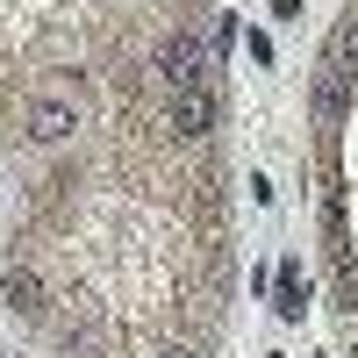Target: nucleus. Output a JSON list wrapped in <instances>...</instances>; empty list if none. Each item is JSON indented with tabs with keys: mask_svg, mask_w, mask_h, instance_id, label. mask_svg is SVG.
Masks as SVG:
<instances>
[{
	"mask_svg": "<svg viewBox=\"0 0 358 358\" xmlns=\"http://www.w3.org/2000/svg\"><path fill=\"white\" fill-rule=\"evenodd\" d=\"M201 72H208V50H201V36L172 29V36L158 43V79H172L179 94H187V86H201Z\"/></svg>",
	"mask_w": 358,
	"mask_h": 358,
	"instance_id": "f257e3e1",
	"label": "nucleus"
},
{
	"mask_svg": "<svg viewBox=\"0 0 358 358\" xmlns=\"http://www.w3.org/2000/svg\"><path fill=\"white\" fill-rule=\"evenodd\" d=\"M22 129H29V143H65V136L79 129V115H72L65 94H36L29 115H22Z\"/></svg>",
	"mask_w": 358,
	"mask_h": 358,
	"instance_id": "f03ea898",
	"label": "nucleus"
},
{
	"mask_svg": "<svg viewBox=\"0 0 358 358\" xmlns=\"http://www.w3.org/2000/svg\"><path fill=\"white\" fill-rule=\"evenodd\" d=\"M172 129L179 136H208V129H215V94H208V86L172 94Z\"/></svg>",
	"mask_w": 358,
	"mask_h": 358,
	"instance_id": "7ed1b4c3",
	"label": "nucleus"
},
{
	"mask_svg": "<svg viewBox=\"0 0 358 358\" xmlns=\"http://www.w3.org/2000/svg\"><path fill=\"white\" fill-rule=\"evenodd\" d=\"M0 294H8V301H15L22 315H43V308H50V294H43V280L29 273V265H8V280H0Z\"/></svg>",
	"mask_w": 358,
	"mask_h": 358,
	"instance_id": "20e7f679",
	"label": "nucleus"
},
{
	"mask_svg": "<svg viewBox=\"0 0 358 358\" xmlns=\"http://www.w3.org/2000/svg\"><path fill=\"white\" fill-rule=\"evenodd\" d=\"M315 108H322V122H344V72H322V86H315Z\"/></svg>",
	"mask_w": 358,
	"mask_h": 358,
	"instance_id": "39448f33",
	"label": "nucleus"
},
{
	"mask_svg": "<svg viewBox=\"0 0 358 358\" xmlns=\"http://www.w3.org/2000/svg\"><path fill=\"white\" fill-rule=\"evenodd\" d=\"M301 301H308V294H301V273H294V265H280V315H301Z\"/></svg>",
	"mask_w": 358,
	"mask_h": 358,
	"instance_id": "423d86ee",
	"label": "nucleus"
},
{
	"mask_svg": "<svg viewBox=\"0 0 358 358\" xmlns=\"http://www.w3.org/2000/svg\"><path fill=\"white\" fill-rule=\"evenodd\" d=\"M172 358H194V351H172Z\"/></svg>",
	"mask_w": 358,
	"mask_h": 358,
	"instance_id": "0eeeda50",
	"label": "nucleus"
}]
</instances>
